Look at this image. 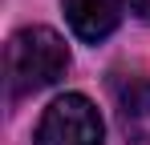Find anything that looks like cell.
Listing matches in <instances>:
<instances>
[{"label": "cell", "instance_id": "obj_1", "mask_svg": "<svg viewBox=\"0 0 150 145\" xmlns=\"http://www.w3.org/2000/svg\"><path fill=\"white\" fill-rule=\"evenodd\" d=\"M8 89L16 97L37 93V89H49L57 85L65 69H69V48L65 40L53 32V28H21L12 40H8Z\"/></svg>", "mask_w": 150, "mask_h": 145}, {"label": "cell", "instance_id": "obj_2", "mask_svg": "<svg viewBox=\"0 0 150 145\" xmlns=\"http://www.w3.org/2000/svg\"><path fill=\"white\" fill-rule=\"evenodd\" d=\"M101 113L89 97L61 93L37 125V145H101Z\"/></svg>", "mask_w": 150, "mask_h": 145}, {"label": "cell", "instance_id": "obj_3", "mask_svg": "<svg viewBox=\"0 0 150 145\" xmlns=\"http://www.w3.org/2000/svg\"><path fill=\"white\" fill-rule=\"evenodd\" d=\"M114 105H118V125L130 141H150V77L142 72H118L110 81Z\"/></svg>", "mask_w": 150, "mask_h": 145}, {"label": "cell", "instance_id": "obj_4", "mask_svg": "<svg viewBox=\"0 0 150 145\" xmlns=\"http://www.w3.org/2000/svg\"><path fill=\"white\" fill-rule=\"evenodd\" d=\"M65 16H69V28L77 32V40L98 45L118 28L122 0H65Z\"/></svg>", "mask_w": 150, "mask_h": 145}, {"label": "cell", "instance_id": "obj_5", "mask_svg": "<svg viewBox=\"0 0 150 145\" xmlns=\"http://www.w3.org/2000/svg\"><path fill=\"white\" fill-rule=\"evenodd\" d=\"M130 4V12H138L142 20H150V0H126Z\"/></svg>", "mask_w": 150, "mask_h": 145}]
</instances>
